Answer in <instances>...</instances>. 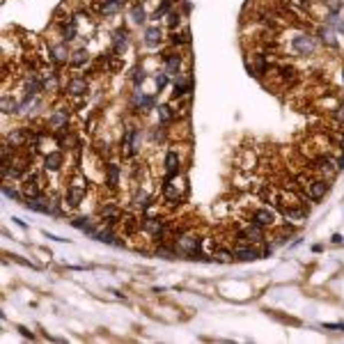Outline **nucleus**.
<instances>
[{
  "label": "nucleus",
  "instance_id": "20",
  "mask_svg": "<svg viewBox=\"0 0 344 344\" xmlns=\"http://www.w3.org/2000/svg\"><path fill=\"white\" fill-rule=\"evenodd\" d=\"M168 39H170V44H172V46H179V48H181V46H188V44H191V30H188V28L172 30Z\"/></svg>",
  "mask_w": 344,
  "mask_h": 344
},
{
  "label": "nucleus",
  "instance_id": "2",
  "mask_svg": "<svg viewBox=\"0 0 344 344\" xmlns=\"http://www.w3.org/2000/svg\"><path fill=\"white\" fill-rule=\"evenodd\" d=\"M175 246L179 255H184L186 260H204L202 255V237L195 232H179L175 237Z\"/></svg>",
  "mask_w": 344,
  "mask_h": 344
},
{
  "label": "nucleus",
  "instance_id": "18",
  "mask_svg": "<svg viewBox=\"0 0 344 344\" xmlns=\"http://www.w3.org/2000/svg\"><path fill=\"white\" fill-rule=\"evenodd\" d=\"M161 41H163V30L158 28V25H149L145 30V44L149 48H156V46H161Z\"/></svg>",
  "mask_w": 344,
  "mask_h": 344
},
{
  "label": "nucleus",
  "instance_id": "34",
  "mask_svg": "<svg viewBox=\"0 0 344 344\" xmlns=\"http://www.w3.org/2000/svg\"><path fill=\"white\" fill-rule=\"evenodd\" d=\"M145 78H147L145 69H140V67H138L136 71H133V85H136V87H138V85H140V83H145Z\"/></svg>",
  "mask_w": 344,
  "mask_h": 344
},
{
  "label": "nucleus",
  "instance_id": "19",
  "mask_svg": "<svg viewBox=\"0 0 344 344\" xmlns=\"http://www.w3.org/2000/svg\"><path fill=\"white\" fill-rule=\"evenodd\" d=\"M163 64H165L168 76H177V73L181 71L184 60H181V55H177V53H170V55H163Z\"/></svg>",
  "mask_w": 344,
  "mask_h": 344
},
{
  "label": "nucleus",
  "instance_id": "35",
  "mask_svg": "<svg viewBox=\"0 0 344 344\" xmlns=\"http://www.w3.org/2000/svg\"><path fill=\"white\" fill-rule=\"evenodd\" d=\"M333 161H335V165H338V170H344V152L333 154Z\"/></svg>",
  "mask_w": 344,
  "mask_h": 344
},
{
  "label": "nucleus",
  "instance_id": "21",
  "mask_svg": "<svg viewBox=\"0 0 344 344\" xmlns=\"http://www.w3.org/2000/svg\"><path fill=\"white\" fill-rule=\"evenodd\" d=\"M71 225L76 227V230H80V232H85V234H92L94 232V227L99 225L94 218H90V216H83V218H76V220H71Z\"/></svg>",
  "mask_w": 344,
  "mask_h": 344
},
{
  "label": "nucleus",
  "instance_id": "16",
  "mask_svg": "<svg viewBox=\"0 0 344 344\" xmlns=\"http://www.w3.org/2000/svg\"><path fill=\"white\" fill-rule=\"evenodd\" d=\"M119 175H122V170H119L117 163H106V186L110 188V191H117Z\"/></svg>",
  "mask_w": 344,
  "mask_h": 344
},
{
  "label": "nucleus",
  "instance_id": "14",
  "mask_svg": "<svg viewBox=\"0 0 344 344\" xmlns=\"http://www.w3.org/2000/svg\"><path fill=\"white\" fill-rule=\"evenodd\" d=\"M48 57H51V62H55V64H64V62H69V51H67V44H53L51 46V51H48Z\"/></svg>",
  "mask_w": 344,
  "mask_h": 344
},
{
  "label": "nucleus",
  "instance_id": "31",
  "mask_svg": "<svg viewBox=\"0 0 344 344\" xmlns=\"http://www.w3.org/2000/svg\"><path fill=\"white\" fill-rule=\"evenodd\" d=\"M2 193H5V198H9V200H21L23 198V193L16 191V188H11L9 181H5V184H2Z\"/></svg>",
  "mask_w": 344,
  "mask_h": 344
},
{
  "label": "nucleus",
  "instance_id": "10",
  "mask_svg": "<svg viewBox=\"0 0 344 344\" xmlns=\"http://www.w3.org/2000/svg\"><path fill=\"white\" fill-rule=\"evenodd\" d=\"M99 220L106 223V225H110V227L122 225V220H124V211H122V207H117V204H106V207L99 209Z\"/></svg>",
  "mask_w": 344,
  "mask_h": 344
},
{
  "label": "nucleus",
  "instance_id": "6",
  "mask_svg": "<svg viewBox=\"0 0 344 344\" xmlns=\"http://www.w3.org/2000/svg\"><path fill=\"white\" fill-rule=\"evenodd\" d=\"M237 241H243V243H255V246H260V243L266 241L264 237V227L255 225L253 220L250 223H243V225H239L237 230Z\"/></svg>",
  "mask_w": 344,
  "mask_h": 344
},
{
  "label": "nucleus",
  "instance_id": "1",
  "mask_svg": "<svg viewBox=\"0 0 344 344\" xmlns=\"http://www.w3.org/2000/svg\"><path fill=\"white\" fill-rule=\"evenodd\" d=\"M161 195L163 200L170 204V207H177L186 200L188 195V184H186V177L181 175H165L163 177V188H161Z\"/></svg>",
  "mask_w": 344,
  "mask_h": 344
},
{
  "label": "nucleus",
  "instance_id": "13",
  "mask_svg": "<svg viewBox=\"0 0 344 344\" xmlns=\"http://www.w3.org/2000/svg\"><path fill=\"white\" fill-rule=\"evenodd\" d=\"M122 230H124V237H136L138 232H142V220H138L133 214H124L122 220Z\"/></svg>",
  "mask_w": 344,
  "mask_h": 344
},
{
  "label": "nucleus",
  "instance_id": "3",
  "mask_svg": "<svg viewBox=\"0 0 344 344\" xmlns=\"http://www.w3.org/2000/svg\"><path fill=\"white\" fill-rule=\"evenodd\" d=\"M310 172H315V175H319V177H324V179H335L338 177V165H335V161H333V154H326V152H319V154H315V156L310 158Z\"/></svg>",
  "mask_w": 344,
  "mask_h": 344
},
{
  "label": "nucleus",
  "instance_id": "36",
  "mask_svg": "<svg viewBox=\"0 0 344 344\" xmlns=\"http://www.w3.org/2000/svg\"><path fill=\"white\" fill-rule=\"evenodd\" d=\"M324 328H328V331H342L344 333V324H324Z\"/></svg>",
  "mask_w": 344,
  "mask_h": 344
},
{
  "label": "nucleus",
  "instance_id": "9",
  "mask_svg": "<svg viewBox=\"0 0 344 344\" xmlns=\"http://www.w3.org/2000/svg\"><path fill=\"white\" fill-rule=\"evenodd\" d=\"M257 168V152L250 147H243L237 154V170L239 172H255Z\"/></svg>",
  "mask_w": 344,
  "mask_h": 344
},
{
  "label": "nucleus",
  "instance_id": "33",
  "mask_svg": "<svg viewBox=\"0 0 344 344\" xmlns=\"http://www.w3.org/2000/svg\"><path fill=\"white\" fill-rule=\"evenodd\" d=\"M168 80H170V76H168V71H165V69H163V71H158V76H156V87H158V90H163L165 85H168Z\"/></svg>",
  "mask_w": 344,
  "mask_h": 344
},
{
  "label": "nucleus",
  "instance_id": "4",
  "mask_svg": "<svg viewBox=\"0 0 344 344\" xmlns=\"http://www.w3.org/2000/svg\"><path fill=\"white\" fill-rule=\"evenodd\" d=\"M85 193H87V179L83 177V172H76V175L71 177V181H69L67 193H64V207L76 209L83 202Z\"/></svg>",
  "mask_w": 344,
  "mask_h": 344
},
{
  "label": "nucleus",
  "instance_id": "15",
  "mask_svg": "<svg viewBox=\"0 0 344 344\" xmlns=\"http://www.w3.org/2000/svg\"><path fill=\"white\" fill-rule=\"evenodd\" d=\"M62 163H64L62 152H51V154H46L44 156V170L46 172H60Z\"/></svg>",
  "mask_w": 344,
  "mask_h": 344
},
{
  "label": "nucleus",
  "instance_id": "11",
  "mask_svg": "<svg viewBox=\"0 0 344 344\" xmlns=\"http://www.w3.org/2000/svg\"><path fill=\"white\" fill-rule=\"evenodd\" d=\"M64 90H67L69 96H83V94H87L90 85H87L85 76H73V78H69V83L64 85Z\"/></svg>",
  "mask_w": 344,
  "mask_h": 344
},
{
  "label": "nucleus",
  "instance_id": "7",
  "mask_svg": "<svg viewBox=\"0 0 344 344\" xmlns=\"http://www.w3.org/2000/svg\"><path fill=\"white\" fill-rule=\"evenodd\" d=\"M331 191V179H324V177H317L310 181V186L305 191V198L310 202H319V200L326 198V193Z\"/></svg>",
  "mask_w": 344,
  "mask_h": 344
},
{
  "label": "nucleus",
  "instance_id": "8",
  "mask_svg": "<svg viewBox=\"0 0 344 344\" xmlns=\"http://www.w3.org/2000/svg\"><path fill=\"white\" fill-rule=\"evenodd\" d=\"M232 253H234V260L239 262H255L262 257V250L255 246V243H243L239 241L234 248H232Z\"/></svg>",
  "mask_w": 344,
  "mask_h": 344
},
{
  "label": "nucleus",
  "instance_id": "24",
  "mask_svg": "<svg viewBox=\"0 0 344 344\" xmlns=\"http://www.w3.org/2000/svg\"><path fill=\"white\" fill-rule=\"evenodd\" d=\"M214 260L220 262V264H230V262H234V253H232L230 248H223V246H218V248L214 250Z\"/></svg>",
  "mask_w": 344,
  "mask_h": 344
},
{
  "label": "nucleus",
  "instance_id": "5",
  "mask_svg": "<svg viewBox=\"0 0 344 344\" xmlns=\"http://www.w3.org/2000/svg\"><path fill=\"white\" fill-rule=\"evenodd\" d=\"M250 220H253L255 225L264 227V230H273V227L278 225V211L273 207H255L253 211H250Z\"/></svg>",
  "mask_w": 344,
  "mask_h": 344
},
{
  "label": "nucleus",
  "instance_id": "37",
  "mask_svg": "<svg viewBox=\"0 0 344 344\" xmlns=\"http://www.w3.org/2000/svg\"><path fill=\"white\" fill-rule=\"evenodd\" d=\"M273 253V246H264L262 248V257H266V255H271Z\"/></svg>",
  "mask_w": 344,
  "mask_h": 344
},
{
  "label": "nucleus",
  "instance_id": "29",
  "mask_svg": "<svg viewBox=\"0 0 344 344\" xmlns=\"http://www.w3.org/2000/svg\"><path fill=\"white\" fill-rule=\"evenodd\" d=\"M126 41H129V32L117 30V34H115V53H122V46H126Z\"/></svg>",
  "mask_w": 344,
  "mask_h": 344
},
{
  "label": "nucleus",
  "instance_id": "32",
  "mask_svg": "<svg viewBox=\"0 0 344 344\" xmlns=\"http://www.w3.org/2000/svg\"><path fill=\"white\" fill-rule=\"evenodd\" d=\"M131 16H133V21H136V23H145V9H142V5H136V7H133Z\"/></svg>",
  "mask_w": 344,
  "mask_h": 344
},
{
  "label": "nucleus",
  "instance_id": "25",
  "mask_svg": "<svg viewBox=\"0 0 344 344\" xmlns=\"http://www.w3.org/2000/svg\"><path fill=\"white\" fill-rule=\"evenodd\" d=\"M172 5H175V0H163V2L156 7V11L152 14V21H161V18H165L170 14V9H172Z\"/></svg>",
  "mask_w": 344,
  "mask_h": 344
},
{
  "label": "nucleus",
  "instance_id": "30",
  "mask_svg": "<svg viewBox=\"0 0 344 344\" xmlns=\"http://www.w3.org/2000/svg\"><path fill=\"white\" fill-rule=\"evenodd\" d=\"M179 25H181V11L172 9L168 14V28H170V32H172V30H177Z\"/></svg>",
  "mask_w": 344,
  "mask_h": 344
},
{
  "label": "nucleus",
  "instance_id": "26",
  "mask_svg": "<svg viewBox=\"0 0 344 344\" xmlns=\"http://www.w3.org/2000/svg\"><path fill=\"white\" fill-rule=\"evenodd\" d=\"M156 110H158V122H161L163 126H168L170 122L175 119V110H172L170 106H161V108H156Z\"/></svg>",
  "mask_w": 344,
  "mask_h": 344
},
{
  "label": "nucleus",
  "instance_id": "27",
  "mask_svg": "<svg viewBox=\"0 0 344 344\" xmlns=\"http://www.w3.org/2000/svg\"><path fill=\"white\" fill-rule=\"evenodd\" d=\"M317 34H319V41H322V44L331 46V48H335V46H338V39H335L333 32H331L328 28H319V30H317Z\"/></svg>",
  "mask_w": 344,
  "mask_h": 344
},
{
  "label": "nucleus",
  "instance_id": "22",
  "mask_svg": "<svg viewBox=\"0 0 344 344\" xmlns=\"http://www.w3.org/2000/svg\"><path fill=\"white\" fill-rule=\"evenodd\" d=\"M69 117H71V113H69L67 108H62V110H57V113L51 115V119H48V124L53 126V129H62V126L69 124Z\"/></svg>",
  "mask_w": 344,
  "mask_h": 344
},
{
  "label": "nucleus",
  "instance_id": "23",
  "mask_svg": "<svg viewBox=\"0 0 344 344\" xmlns=\"http://www.w3.org/2000/svg\"><path fill=\"white\" fill-rule=\"evenodd\" d=\"M294 237V225L292 223H282V225H276L273 227V239H278V241H285V239Z\"/></svg>",
  "mask_w": 344,
  "mask_h": 344
},
{
  "label": "nucleus",
  "instance_id": "38",
  "mask_svg": "<svg viewBox=\"0 0 344 344\" xmlns=\"http://www.w3.org/2000/svg\"><path fill=\"white\" fill-rule=\"evenodd\" d=\"M18 331H21V333H23V335H25V338H32V333H30L28 328H23V326H18Z\"/></svg>",
  "mask_w": 344,
  "mask_h": 344
},
{
  "label": "nucleus",
  "instance_id": "17",
  "mask_svg": "<svg viewBox=\"0 0 344 344\" xmlns=\"http://www.w3.org/2000/svg\"><path fill=\"white\" fill-rule=\"evenodd\" d=\"M191 90H193V80L188 78V76H179L175 83L172 96H175V99H184V96H191Z\"/></svg>",
  "mask_w": 344,
  "mask_h": 344
},
{
  "label": "nucleus",
  "instance_id": "12",
  "mask_svg": "<svg viewBox=\"0 0 344 344\" xmlns=\"http://www.w3.org/2000/svg\"><path fill=\"white\" fill-rule=\"evenodd\" d=\"M165 175H179L181 172V156L177 149H170L168 154H165Z\"/></svg>",
  "mask_w": 344,
  "mask_h": 344
},
{
  "label": "nucleus",
  "instance_id": "28",
  "mask_svg": "<svg viewBox=\"0 0 344 344\" xmlns=\"http://www.w3.org/2000/svg\"><path fill=\"white\" fill-rule=\"evenodd\" d=\"M87 60H90V57H87V51L80 48V51H76L71 57H69V64H71V67H83V64H87Z\"/></svg>",
  "mask_w": 344,
  "mask_h": 344
}]
</instances>
